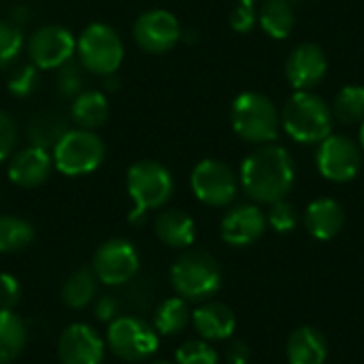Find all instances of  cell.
Wrapping results in <instances>:
<instances>
[{
	"instance_id": "83f0119b",
	"label": "cell",
	"mask_w": 364,
	"mask_h": 364,
	"mask_svg": "<svg viewBox=\"0 0 364 364\" xmlns=\"http://www.w3.org/2000/svg\"><path fill=\"white\" fill-rule=\"evenodd\" d=\"M66 132V124L58 113L51 111H43L38 115H34L28 124V134L32 145H38L43 149L53 147Z\"/></svg>"
},
{
	"instance_id": "b9f144b4",
	"label": "cell",
	"mask_w": 364,
	"mask_h": 364,
	"mask_svg": "<svg viewBox=\"0 0 364 364\" xmlns=\"http://www.w3.org/2000/svg\"><path fill=\"white\" fill-rule=\"evenodd\" d=\"M151 364H171V363H166V360H156V363H151Z\"/></svg>"
},
{
	"instance_id": "7a4b0ae2",
	"label": "cell",
	"mask_w": 364,
	"mask_h": 364,
	"mask_svg": "<svg viewBox=\"0 0 364 364\" xmlns=\"http://www.w3.org/2000/svg\"><path fill=\"white\" fill-rule=\"evenodd\" d=\"M282 124L296 143H322L333 134V111L331 105L311 90H296L284 105Z\"/></svg>"
},
{
	"instance_id": "d590c367",
	"label": "cell",
	"mask_w": 364,
	"mask_h": 364,
	"mask_svg": "<svg viewBox=\"0 0 364 364\" xmlns=\"http://www.w3.org/2000/svg\"><path fill=\"white\" fill-rule=\"evenodd\" d=\"M15 141H17L15 124H13V119L4 111H0V162L13 154Z\"/></svg>"
},
{
	"instance_id": "ac0fdd59",
	"label": "cell",
	"mask_w": 364,
	"mask_h": 364,
	"mask_svg": "<svg viewBox=\"0 0 364 364\" xmlns=\"http://www.w3.org/2000/svg\"><path fill=\"white\" fill-rule=\"evenodd\" d=\"M192 324L200 339L205 341H226L237 328V318L232 309L218 301H205L194 314Z\"/></svg>"
},
{
	"instance_id": "603a6c76",
	"label": "cell",
	"mask_w": 364,
	"mask_h": 364,
	"mask_svg": "<svg viewBox=\"0 0 364 364\" xmlns=\"http://www.w3.org/2000/svg\"><path fill=\"white\" fill-rule=\"evenodd\" d=\"M190 322H192V311L188 307V301L181 296L162 301L154 311V328L158 335H164V337L183 333Z\"/></svg>"
},
{
	"instance_id": "277c9868",
	"label": "cell",
	"mask_w": 364,
	"mask_h": 364,
	"mask_svg": "<svg viewBox=\"0 0 364 364\" xmlns=\"http://www.w3.org/2000/svg\"><path fill=\"white\" fill-rule=\"evenodd\" d=\"M230 122L243 141L267 145L277 139L282 117L269 96L260 92H243L232 102Z\"/></svg>"
},
{
	"instance_id": "6da1fadb",
	"label": "cell",
	"mask_w": 364,
	"mask_h": 364,
	"mask_svg": "<svg viewBox=\"0 0 364 364\" xmlns=\"http://www.w3.org/2000/svg\"><path fill=\"white\" fill-rule=\"evenodd\" d=\"M294 177V160L288 149L267 143L243 160L239 179L252 200L273 205L290 194Z\"/></svg>"
},
{
	"instance_id": "4fadbf2b",
	"label": "cell",
	"mask_w": 364,
	"mask_h": 364,
	"mask_svg": "<svg viewBox=\"0 0 364 364\" xmlns=\"http://www.w3.org/2000/svg\"><path fill=\"white\" fill-rule=\"evenodd\" d=\"M28 51L36 68H60L77 51V41L62 26H43L28 41Z\"/></svg>"
},
{
	"instance_id": "30bf717a",
	"label": "cell",
	"mask_w": 364,
	"mask_h": 364,
	"mask_svg": "<svg viewBox=\"0 0 364 364\" xmlns=\"http://www.w3.org/2000/svg\"><path fill=\"white\" fill-rule=\"evenodd\" d=\"M139 264V252L130 241L109 239L96 250L92 258V273L105 286H124L136 277Z\"/></svg>"
},
{
	"instance_id": "e575fe53",
	"label": "cell",
	"mask_w": 364,
	"mask_h": 364,
	"mask_svg": "<svg viewBox=\"0 0 364 364\" xmlns=\"http://www.w3.org/2000/svg\"><path fill=\"white\" fill-rule=\"evenodd\" d=\"M21 299V286L11 273H0V311H15Z\"/></svg>"
},
{
	"instance_id": "4dcf8cb0",
	"label": "cell",
	"mask_w": 364,
	"mask_h": 364,
	"mask_svg": "<svg viewBox=\"0 0 364 364\" xmlns=\"http://www.w3.org/2000/svg\"><path fill=\"white\" fill-rule=\"evenodd\" d=\"M175 364H218V352L205 339H192L177 350Z\"/></svg>"
},
{
	"instance_id": "74e56055",
	"label": "cell",
	"mask_w": 364,
	"mask_h": 364,
	"mask_svg": "<svg viewBox=\"0 0 364 364\" xmlns=\"http://www.w3.org/2000/svg\"><path fill=\"white\" fill-rule=\"evenodd\" d=\"M119 301H117V296H113V294H107V296H100L98 301H96V318L100 320V322H105V324H111L113 320H117L119 318Z\"/></svg>"
},
{
	"instance_id": "d4e9b609",
	"label": "cell",
	"mask_w": 364,
	"mask_h": 364,
	"mask_svg": "<svg viewBox=\"0 0 364 364\" xmlns=\"http://www.w3.org/2000/svg\"><path fill=\"white\" fill-rule=\"evenodd\" d=\"M262 30L273 38H288L296 26L294 6L286 0H264L258 13Z\"/></svg>"
},
{
	"instance_id": "d6986e66",
	"label": "cell",
	"mask_w": 364,
	"mask_h": 364,
	"mask_svg": "<svg viewBox=\"0 0 364 364\" xmlns=\"http://www.w3.org/2000/svg\"><path fill=\"white\" fill-rule=\"evenodd\" d=\"M305 228L307 232L318 241H331L335 239L346 224V211L343 207L333 198H316L305 209Z\"/></svg>"
},
{
	"instance_id": "7402d4cb",
	"label": "cell",
	"mask_w": 364,
	"mask_h": 364,
	"mask_svg": "<svg viewBox=\"0 0 364 364\" xmlns=\"http://www.w3.org/2000/svg\"><path fill=\"white\" fill-rule=\"evenodd\" d=\"M28 343V326L15 311H0V364L19 358Z\"/></svg>"
},
{
	"instance_id": "484cf974",
	"label": "cell",
	"mask_w": 364,
	"mask_h": 364,
	"mask_svg": "<svg viewBox=\"0 0 364 364\" xmlns=\"http://www.w3.org/2000/svg\"><path fill=\"white\" fill-rule=\"evenodd\" d=\"M96 275L92 273V269H79L75 271L60 290L62 303L70 309H83L85 305L92 303V299L96 296Z\"/></svg>"
},
{
	"instance_id": "5b68a950",
	"label": "cell",
	"mask_w": 364,
	"mask_h": 364,
	"mask_svg": "<svg viewBox=\"0 0 364 364\" xmlns=\"http://www.w3.org/2000/svg\"><path fill=\"white\" fill-rule=\"evenodd\" d=\"M126 188L134 203L130 213L132 224H141L145 213L151 209H160L173 196V177L166 166L154 160L134 162L126 175Z\"/></svg>"
},
{
	"instance_id": "ba28073f",
	"label": "cell",
	"mask_w": 364,
	"mask_h": 364,
	"mask_svg": "<svg viewBox=\"0 0 364 364\" xmlns=\"http://www.w3.org/2000/svg\"><path fill=\"white\" fill-rule=\"evenodd\" d=\"M79 62L85 70L94 75H115L124 60V45L119 34L107 23L87 26L77 41Z\"/></svg>"
},
{
	"instance_id": "4316f807",
	"label": "cell",
	"mask_w": 364,
	"mask_h": 364,
	"mask_svg": "<svg viewBox=\"0 0 364 364\" xmlns=\"http://www.w3.org/2000/svg\"><path fill=\"white\" fill-rule=\"evenodd\" d=\"M34 241V228L17 215H0V254H17Z\"/></svg>"
},
{
	"instance_id": "2e32d148",
	"label": "cell",
	"mask_w": 364,
	"mask_h": 364,
	"mask_svg": "<svg viewBox=\"0 0 364 364\" xmlns=\"http://www.w3.org/2000/svg\"><path fill=\"white\" fill-rule=\"evenodd\" d=\"M267 226V218L256 205H237L232 207L222 224H220V235L224 243L232 247H245L256 243Z\"/></svg>"
},
{
	"instance_id": "8992f818",
	"label": "cell",
	"mask_w": 364,
	"mask_h": 364,
	"mask_svg": "<svg viewBox=\"0 0 364 364\" xmlns=\"http://www.w3.org/2000/svg\"><path fill=\"white\" fill-rule=\"evenodd\" d=\"M105 160V143L92 130H66L53 145V164L62 175L79 177L94 173Z\"/></svg>"
},
{
	"instance_id": "ab89813d",
	"label": "cell",
	"mask_w": 364,
	"mask_h": 364,
	"mask_svg": "<svg viewBox=\"0 0 364 364\" xmlns=\"http://www.w3.org/2000/svg\"><path fill=\"white\" fill-rule=\"evenodd\" d=\"M360 149H363V154H364V119H363V126H360Z\"/></svg>"
},
{
	"instance_id": "f35d334b",
	"label": "cell",
	"mask_w": 364,
	"mask_h": 364,
	"mask_svg": "<svg viewBox=\"0 0 364 364\" xmlns=\"http://www.w3.org/2000/svg\"><path fill=\"white\" fill-rule=\"evenodd\" d=\"M228 364H247L250 363V348L243 341H232L226 352Z\"/></svg>"
},
{
	"instance_id": "cb8c5ba5",
	"label": "cell",
	"mask_w": 364,
	"mask_h": 364,
	"mask_svg": "<svg viewBox=\"0 0 364 364\" xmlns=\"http://www.w3.org/2000/svg\"><path fill=\"white\" fill-rule=\"evenodd\" d=\"M73 122L83 130H94L102 126L109 117V105L102 92H81L70 107Z\"/></svg>"
},
{
	"instance_id": "52a82bcc",
	"label": "cell",
	"mask_w": 364,
	"mask_h": 364,
	"mask_svg": "<svg viewBox=\"0 0 364 364\" xmlns=\"http://www.w3.org/2000/svg\"><path fill=\"white\" fill-rule=\"evenodd\" d=\"M158 333L151 324L136 316H119L109 324L107 348L124 363H143L158 350Z\"/></svg>"
},
{
	"instance_id": "f546056e",
	"label": "cell",
	"mask_w": 364,
	"mask_h": 364,
	"mask_svg": "<svg viewBox=\"0 0 364 364\" xmlns=\"http://www.w3.org/2000/svg\"><path fill=\"white\" fill-rule=\"evenodd\" d=\"M23 38L17 26L0 19V70L15 64L19 51H21Z\"/></svg>"
},
{
	"instance_id": "8d00e7d4",
	"label": "cell",
	"mask_w": 364,
	"mask_h": 364,
	"mask_svg": "<svg viewBox=\"0 0 364 364\" xmlns=\"http://www.w3.org/2000/svg\"><path fill=\"white\" fill-rule=\"evenodd\" d=\"M258 21V15L254 11V4H241L230 15V26L235 32H250Z\"/></svg>"
},
{
	"instance_id": "d6a6232c",
	"label": "cell",
	"mask_w": 364,
	"mask_h": 364,
	"mask_svg": "<svg viewBox=\"0 0 364 364\" xmlns=\"http://www.w3.org/2000/svg\"><path fill=\"white\" fill-rule=\"evenodd\" d=\"M36 83H38V75H36L34 66H28V64L17 66V68H13V73L9 77V92L13 96L23 98V96H30L34 92Z\"/></svg>"
},
{
	"instance_id": "7c38bea8",
	"label": "cell",
	"mask_w": 364,
	"mask_h": 364,
	"mask_svg": "<svg viewBox=\"0 0 364 364\" xmlns=\"http://www.w3.org/2000/svg\"><path fill=\"white\" fill-rule=\"evenodd\" d=\"M181 38V26L177 17L164 9L145 11L134 23V41L143 51L166 53Z\"/></svg>"
},
{
	"instance_id": "8fae6325",
	"label": "cell",
	"mask_w": 364,
	"mask_h": 364,
	"mask_svg": "<svg viewBox=\"0 0 364 364\" xmlns=\"http://www.w3.org/2000/svg\"><path fill=\"white\" fill-rule=\"evenodd\" d=\"M194 196L209 207H226L237 196V177L222 160H200L190 177Z\"/></svg>"
},
{
	"instance_id": "ffe728a7",
	"label": "cell",
	"mask_w": 364,
	"mask_h": 364,
	"mask_svg": "<svg viewBox=\"0 0 364 364\" xmlns=\"http://www.w3.org/2000/svg\"><path fill=\"white\" fill-rule=\"evenodd\" d=\"M154 232L166 247H175V250H186L196 239L194 220L186 211H179V209L162 211L154 220Z\"/></svg>"
},
{
	"instance_id": "f1b7e54d",
	"label": "cell",
	"mask_w": 364,
	"mask_h": 364,
	"mask_svg": "<svg viewBox=\"0 0 364 364\" xmlns=\"http://www.w3.org/2000/svg\"><path fill=\"white\" fill-rule=\"evenodd\" d=\"M333 117L341 124H358L364 119V87L363 85H346L337 92L335 102L331 107Z\"/></svg>"
},
{
	"instance_id": "5bb4252c",
	"label": "cell",
	"mask_w": 364,
	"mask_h": 364,
	"mask_svg": "<svg viewBox=\"0 0 364 364\" xmlns=\"http://www.w3.org/2000/svg\"><path fill=\"white\" fill-rule=\"evenodd\" d=\"M105 341L87 324H70L58 339V356L62 364H102Z\"/></svg>"
},
{
	"instance_id": "44dd1931",
	"label": "cell",
	"mask_w": 364,
	"mask_h": 364,
	"mask_svg": "<svg viewBox=\"0 0 364 364\" xmlns=\"http://www.w3.org/2000/svg\"><path fill=\"white\" fill-rule=\"evenodd\" d=\"M286 354L290 364H324L328 356V343L318 328L301 326L290 335Z\"/></svg>"
},
{
	"instance_id": "836d02e7",
	"label": "cell",
	"mask_w": 364,
	"mask_h": 364,
	"mask_svg": "<svg viewBox=\"0 0 364 364\" xmlns=\"http://www.w3.org/2000/svg\"><path fill=\"white\" fill-rule=\"evenodd\" d=\"M81 83H83V75H81V62H66L60 66V75H58V90L62 96H75L77 92H81Z\"/></svg>"
},
{
	"instance_id": "9a60e30c",
	"label": "cell",
	"mask_w": 364,
	"mask_h": 364,
	"mask_svg": "<svg viewBox=\"0 0 364 364\" xmlns=\"http://www.w3.org/2000/svg\"><path fill=\"white\" fill-rule=\"evenodd\" d=\"M326 53L316 43L296 45L286 60V77L294 90H311L326 77Z\"/></svg>"
},
{
	"instance_id": "7bdbcfd3",
	"label": "cell",
	"mask_w": 364,
	"mask_h": 364,
	"mask_svg": "<svg viewBox=\"0 0 364 364\" xmlns=\"http://www.w3.org/2000/svg\"><path fill=\"white\" fill-rule=\"evenodd\" d=\"M286 2H290V4H294V2H299V0H286Z\"/></svg>"
},
{
	"instance_id": "e0dca14e",
	"label": "cell",
	"mask_w": 364,
	"mask_h": 364,
	"mask_svg": "<svg viewBox=\"0 0 364 364\" xmlns=\"http://www.w3.org/2000/svg\"><path fill=\"white\" fill-rule=\"evenodd\" d=\"M51 175V156L38 145L17 151L9 164V179L19 188H38Z\"/></svg>"
},
{
	"instance_id": "3957f363",
	"label": "cell",
	"mask_w": 364,
	"mask_h": 364,
	"mask_svg": "<svg viewBox=\"0 0 364 364\" xmlns=\"http://www.w3.org/2000/svg\"><path fill=\"white\" fill-rule=\"evenodd\" d=\"M171 284L177 296L188 303H203L222 288V269L218 260L200 250H188L171 269Z\"/></svg>"
},
{
	"instance_id": "1f68e13d",
	"label": "cell",
	"mask_w": 364,
	"mask_h": 364,
	"mask_svg": "<svg viewBox=\"0 0 364 364\" xmlns=\"http://www.w3.org/2000/svg\"><path fill=\"white\" fill-rule=\"evenodd\" d=\"M267 222L277 232H292L296 228V224H299V211H296V207L290 200L282 198V200L271 205Z\"/></svg>"
},
{
	"instance_id": "9c48e42d",
	"label": "cell",
	"mask_w": 364,
	"mask_h": 364,
	"mask_svg": "<svg viewBox=\"0 0 364 364\" xmlns=\"http://www.w3.org/2000/svg\"><path fill=\"white\" fill-rule=\"evenodd\" d=\"M316 164L328 181L348 183L363 168V149L346 134H328L318 147Z\"/></svg>"
},
{
	"instance_id": "60d3db41",
	"label": "cell",
	"mask_w": 364,
	"mask_h": 364,
	"mask_svg": "<svg viewBox=\"0 0 364 364\" xmlns=\"http://www.w3.org/2000/svg\"><path fill=\"white\" fill-rule=\"evenodd\" d=\"M239 2H241V4H256L258 0H239Z\"/></svg>"
}]
</instances>
